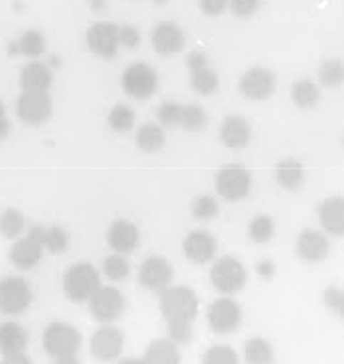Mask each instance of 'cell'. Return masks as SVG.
I'll return each instance as SVG.
<instances>
[{
  "instance_id": "cell-40",
  "label": "cell",
  "mask_w": 344,
  "mask_h": 364,
  "mask_svg": "<svg viewBox=\"0 0 344 364\" xmlns=\"http://www.w3.org/2000/svg\"><path fill=\"white\" fill-rule=\"evenodd\" d=\"M183 108L184 107L177 102H164L157 108V118L167 127L179 126L181 117H183Z\"/></svg>"
},
{
  "instance_id": "cell-43",
  "label": "cell",
  "mask_w": 344,
  "mask_h": 364,
  "mask_svg": "<svg viewBox=\"0 0 344 364\" xmlns=\"http://www.w3.org/2000/svg\"><path fill=\"white\" fill-rule=\"evenodd\" d=\"M261 7V0H229V10L238 18H249Z\"/></svg>"
},
{
  "instance_id": "cell-20",
  "label": "cell",
  "mask_w": 344,
  "mask_h": 364,
  "mask_svg": "<svg viewBox=\"0 0 344 364\" xmlns=\"http://www.w3.org/2000/svg\"><path fill=\"white\" fill-rule=\"evenodd\" d=\"M318 221L328 232L335 237L344 235V197L336 196L323 200L318 206Z\"/></svg>"
},
{
  "instance_id": "cell-49",
  "label": "cell",
  "mask_w": 344,
  "mask_h": 364,
  "mask_svg": "<svg viewBox=\"0 0 344 364\" xmlns=\"http://www.w3.org/2000/svg\"><path fill=\"white\" fill-rule=\"evenodd\" d=\"M28 235L29 237H33L34 240L41 242L42 245L46 247V237H47V228H42V226H33L31 229L28 230Z\"/></svg>"
},
{
  "instance_id": "cell-1",
  "label": "cell",
  "mask_w": 344,
  "mask_h": 364,
  "mask_svg": "<svg viewBox=\"0 0 344 364\" xmlns=\"http://www.w3.org/2000/svg\"><path fill=\"white\" fill-rule=\"evenodd\" d=\"M100 287L99 272L89 263H76L63 274V290L75 303L89 301Z\"/></svg>"
},
{
  "instance_id": "cell-50",
  "label": "cell",
  "mask_w": 344,
  "mask_h": 364,
  "mask_svg": "<svg viewBox=\"0 0 344 364\" xmlns=\"http://www.w3.org/2000/svg\"><path fill=\"white\" fill-rule=\"evenodd\" d=\"M56 364H81L80 358H78V355H65V356H60V358H56Z\"/></svg>"
},
{
  "instance_id": "cell-45",
  "label": "cell",
  "mask_w": 344,
  "mask_h": 364,
  "mask_svg": "<svg viewBox=\"0 0 344 364\" xmlns=\"http://www.w3.org/2000/svg\"><path fill=\"white\" fill-rule=\"evenodd\" d=\"M201 10L209 16H219L229 7V0H199Z\"/></svg>"
},
{
  "instance_id": "cell-29",
  "label": "cell",
  "mask_w": 344,
  "mask_h": 364,
  "mask_svg": "<svg viewBox=\"0 0 344 364\" xmlns=\"http://www.w3.org/2000/svg\"><path fill=\"white\" fill-rule=\"evenodd\" d=\"M46 47L47 42L44 34L36 31V29H29V31H25L21 34V38L16 44L10 47V53H23V55H26L29 58H36L41 57L42 53L46 52Z\"/></svg>"
},
{
  "instance_id": "cell-53",
  "label": "cell",
  "mask_w": 344,
  "mask_h": 364,
  "mask_svg": "<svg viewBox=\"0 0 344 364\" xmlns=\"http://www.w3.org/2000/svg\"><path fill=\"white\" fill-rule=\"evenodd\" d=\"M5 134H7V121L2 117L0 118V136L5 137Z\"/></svg>"
},
{
  "instance_id": "cell-24",
  "label": "cell",
  "mask_w": 344,
  "mask_h": 364,
  "mask_svg": "<svg viewBox=\"0 0 344 364\" xmlns=\"http://www.w3.org/2000/svg\"><path fill=\"white\" fill-rule=\"evenodd\" d=\"M28 347V332L18 323H5L0 327V353L2 356L21 355Z\"/></svg>"
},
{
  "instance_id": "cell-39",
  "label": "cell",
  "mask_w": 344,
  "mask_h": 364,
  "mask_svg": "<svg viewBox=\"0 0 344 364\" xmlns=\"http://www.w3.org/2000/svg\"><path fill=\"white\" fill-rule=\"evenodd\" d=\"M191 213L199 221H209L219 215V202L210 196L197 197L191 205Z\"/></svg>"
},
{
  "instance_id": "cell-17",
  "label": "cell",
  "mask_w": 344,
  "mask_h": 364,
  "mask_svg": "<svg viewBox=\"0 0 344 364\" xmlns=\"http://www.w3.org/2000/svg\"><path fill=\"white\" fill-rule=\"evenodd\" d=\"M107 242L115 253H132L140 244V229L136 228L135 223L128 220H117L108 228Z\"/></svg>"
},
{
  "instance_id": "cell-21",
  "label": "cell",
  "mask_w": 344,
  "mask_h": 364,
  "mask_svg": "<svg viewBox=\"0 0 344 364\" xmlns=\"http://www.w3.org/2000/svg\"><path fill=\"white\" fill-rule=\"evenodd\" d=\"M44 245L41 242L34 240L33 237H23L16 240L10 248V262L20 269H31L41 262L42 253H44Z\"/></svg>"
},
{
  "instance_id": "cell-12",
  "label": "cell",
  "mask_w": 344,
  "mask_h": 364,
  "mask_svg": "<svg viewBox=\"0 0 344 364\" xmlns=\"http://www.w3.org/2000/svg\"><path fill=\"white\" fill-rule=\"evenodd\" d=\"M86 42L89 50L102 58H113L120 46V26L110 21L95 23L88 29Z\"/></svg>"
},
{
  "instance_id": "cell-14",
  "label": "cell",
  "mask_w": 344,
  "mask_h": 364,
  "mask_svg": "<svg viewBox=\"0 0 344 364\" xmlns=\"http://www.w3.org/2000/svg\"><path fill=\"white\" fill-rule=\"evenodd\" d=\"M140 282L152 292H164L172 287L173 266L164 257H149L140 268Z\"/></svg>"
},
{
  "instance_id": "cell-6",
  "label": "cell",
  "mask_w": 344,
  "mask_h": 364,
  "mask_svg": "<svg viewBox=\"0 0 344 364\" xmlns=\"http://www.w3.org/2000/svg\"><path fill=\"white\" fill-rule=\"evenodd\" d=\"M122 84L125 92L136 100H147L155 94L159 86V77L152 66L137 62L125 70Z\"/></svg>"
},
{
  "instance_id": "cell-42",
  "label": "cell",
  "mask_w": 344,
  "mask_h": 364,
  "mask_svg": "<svg viewBox=\"0 0 344 364\" xmlns=\"http://www.w3.org/2000/svg\"><path fill=\"white\" fill-rule=\"evenodd\" d=\"M325 306L331 311L336 313L344 321V289L340 287H328L323 292Z\"/></svg>"
},
{
  "instance_id": "cell-51",
  "label": "cell",
  "mask_w": 344,
  "mask_h": 364,
  "mask_svg": "<svg viewBox=\"0 0 344 364\" xmlns=\"http://www.w3.org/2000/svg\"><path fill=\"white\" fill-rule=\"evenodd\" d=\"M90 7H93L94 11H102L105 9V0H89Z\"/></svg>"
},
{
  "instance_id": "cell-35",
  "label": "cell",
  "mask_w": 344,
  "mask_h": 364,
  "mask_svg": "<svg viewBox=\"0 0 344 364\" xmlns=\"http://www.w3.org/2000/svg\"><path fill=\"white\" fill-rule=\"evenodd\" d=\"M209 117L207 112L201 105H184L183 117H181L179 126L184 131L189 132H201L207 127Z\"/></svg>"
},
{
  "instance_id": "cell-41",
  "label": "cell",
  "mask_w": 344,
  "mask_h": 364,
  "mask_svg": "<svg viewBox=\"0 0 344 364\" xmlns=\"http://www.w3.org/2000/svg\"><path fill=\"white\" fill-rule=\"evenodd\" d=\"M70 245V235L63 228L52 226L47 228V237H46V248L51 253H63Z\"/></svg>"
},
{
  "instance_id": "cell-27",
  "label": "cell",
  "mask_w": 344,
  "mask_h": 364,
  "mask_svg": "<svg viewBox=\"0 0 344 364\" xmlns=\"http://www.w3.org/2000/svg\"><path fill=\"white\" fill-rule=\"evenodd\" d=\"M246 364H273L275 351L271 343L264 337H252L246 342L244 350Z\"/></svg>"
},
{
  "instance_id": "cell-25",
  "label": "cell",
  "mask_w": 344,
  "mask_h": 364,
  "mask_svg": "<svg viewBox=\"0 0 344 364\" xmlns=\"http://www.w3.org/2000/svg\"><path fill=\"white\" fill-rule=\"evenodd\" d=\"M144 361L147 364H179L181 353L178 345L170 338H160L149 343L144 353Z\"/></svg>"
},
{
  "instance_id": "cell-55",
  "label": "cell",
  "mask_w": 344,
  "mask_h": 364,
  "mask_svg": "<svg viewBox=\"0 0 344 364\" xmlns=\"http://www.w3.org/2000/svg\"><path fill=\"white\" fill-rule=\"evenodd\" d=\"M343 147H344V137H343Z\"/></svg>"
},
{
  "instance_id": "cell-30",
  "label": "cell",
  "mask_w": 344,
  "mask_h": 364,
  "mask_svg": "<svg viewBox=\"0 0 344 364\" xmlns=\"http://www.w3.org/2000/svg\"><path fill=\"white\" fill-rule=\"evenodd\" d=\"M318 81L323 87L338 89L344 84V62L340 58H327L318 66Z\"/></svg>"
},
{
  "instance_id": "cell-47",
  "label": "cell",
  "mask_w": 344,
  "mask_h": 364,
  "mask_svg": "<svg viewBox=\"0 0 344 364\" xmlns=\"http://www.w3.org/2000/svg\"><path fill=\"white\" fill-rule=\"evenodd\" d=\"M257 274L261 276L265 281H270L271 277L275 276V263L271 259H261L257 263Z\"/></svg>"
},
{
  "instance_id": "cell-46",
  "label": "cell",
  "mask_w": 344,
  "mask_h": 364,
  "mask_svg": "<svg viewBox=\"0 0 344 364\" xmlns=\"http://www.w3.org/2000/svg\"><path fill=\"white\" fill-rule=\"evenodd\" d=\"M186 65H188V68L191 71L202 70V68H205V66H209V57L201 50H194V52H191L188 57H186Z\"/></svg>"
},
{
  "instance_id": "cell-8",
  "label": "cell",
  "mask_w": 344,
  "mask_h": 364,
  "mask_svg": "<svg viewBox=\"0 0 344 364\" xmlns=\"http://www.w3.org/2000/svg\"><path fill=\"white\" fill-rule=\"evenodd\" d=\"M275 73L269 68H264V66H254V68L247 70L239 80V92L246 99L254 102L270 99L275 92Z\"/></svg>"
},
{
  "instance_id": "cell-19",
  "label": "cell",
  "mask_w": 344,
  "mask_h": 364,
  "mask_svg": "<svg viewBox=\"0 0 344 364\" xmlns=\"http://www.w3.org/2000/svg\"><path fill=\"white\" fill-rule=\"evenodd\" d=\"M252 137L251 124L238 114H229L220 126V141L228 149L239 150L249 145Z\"/></svg>"
},
{
  "instance_id": "cell-34",
  "label": "cell",
  "mask_w": 344,
  "mask_h": 364,
  "mask_svg": "<svg viewBox=\"0 0 344 364\" xmlns=\"http://www.w3.org/2000/svg\"><path fill=\"white\" fill-rule=\"evenodd\" d=\"M26 228L25 215L16 208H9L0 216V232L7 239H16Z\"/></svg>"
},
{
  "instance_id": "cell-44",
  "label": "cell",
  "mask_w": 344,
  "mask_h": 364,
  "mask_svg": "<svg viewBox=\"0 0 344 364\" xmlns=\"http://www.w3.org/2000/svg\"><path fill=\"white\" fill-rule=\"evenodd\" d=\"M141 42L140 31L131 24H122L120 26V46L126 48H136Z\"/></svg>"
},
{
  "instance_id": "cell-37",
  "label": "cell",
  "mask_w": 344,
  "mask_h": 364,
  "mask_svg": "<svg viewBox=\"0 0 344 364\" xmlns=\"http://www.w3.org/2000/svg\"><path fill=\"white\" fill-rule=\"evenodd\" d=\"M192 321L189 319H172L167 321V338L177 345H186L189 343L192 338Z\"/></svg>"
},
{
  "instance_id": "cell-5",
  "label": "cell",
  "mask_w": 344,
  "mask_h": 364,
  "mask_svg": "<svg viewBox=\"0 0 344 364\" xmlns=\"http://www.w3.org/2000/svg\"><path fill=\"white\" fill-rule=\"evenodd\" d=\"M210 281L219 292L231 295L244 287L247 272L239 259L226 255L214 263L212 269H210Z\"/></svg>"
},
{
  "instance_id": "cell-11",
  "label": "cell",
  "mask_w": 344,
  "mask_h": 364,
  "mask_svg": "<svg viewBox=\"0 0 344 364\" xmlns=\"http://www.w3.org/2000/svg\"><path fill=\"white\" fill-rule=\"evenodd\" d=\"M33 292L21 277H7L0 282V311L18 314L31 305Z\"/></svg>"
},
{
  "instance_id": "cell-22",
  "label": "cell",
  "mask_w": 344,
  "mask_h": 364,
  "mask_svg": "<svg viewBox=\"0 0 344 364\" xmlns=\"http://www.w3.org/2000/svg\"><path fill=\"white\" fill-rule=\"evenodd\" d=\"M20 86L23 92H47L52 86V71L44 63H29L21 70Z\"/></svg>"
},
{
  "instance_id": "cell-26",
  "label": "cell",
  "mask_w": 344,
  "mask_h": 364,
  "mask_svg": "<svg viewBox=\"0 0 344 364\" xmlns=\"http://www.w3.org/2000/svg\"><path fill=\"white\" fill-rule=\"evenodd\" d=\"M320 87L311 80H299L291 86V99L298 108L311 110L316 108L320 102Z\"/></svg>"
},
{
  "instance_id": "cell-32",
  "label": "cell",
  "mask_w": 344,
  "mask_h": 364,
  "mask_svg": "<svg viewBox=\"0 0 344 364\" xmlns=\"http://www.w3.org/2000/svg\"><path fill=\"white\" fill-rule=\"evenodd\" d=\"M247 235L254 244H267L275 235V221L269 215H259L249 223Z\"/></svg>"
},
{
  "instance_id": "cell-48",
  "label": "cell",
  "mask_w": 344,
  "mask_h": 364,
  "mask_svg": "<svg viewBox=\"0 0 344 364\" xmlns=\"http://www.w3.org/2000/svg\"><path fill=\"white\" fill-rule=\"evenodd\" d=\"M0 364H33V361L26 353H21V355L4 356L2 363H0Z\"/></svg>"
},
{
  "instance_id": "cell-3",
  "label": "cell",
  "mask_w": 344,
  "mask_h": 364,
  "mask_svg": "<svg viewBox=\"0 0 344 364\" xmlns=\"http://www.w3.org/2000/svg\"><path fill=\"white\" fill-rule=\"evenodd\" d=\"M160 311L165 321L189 319L194 321L199 313V299L186 285L168 287L160 294Z\"/></svg>"
},
{
  "instance_id": "cell-18",
  "label": "cell",
  "mask_w": 344,
  "mask_h": 364,
  "mask_svg": "<svg viewBox=\"0 0 344 364\" xmlns=\"http://www.w3.org/2000/svg\"><path fill=\"white\" fill-rule=\"evenodd\" d=\"M152 46L157 53L164 57H170L183 50L186 46V38L177 24L172 21H164L157 24V28L154 29Z\"/></svg>"
},
{
  "instance_id": "cell-4",
  "label": "cell",
  "mask_w": 344,
  "mask_h": 364,
  "mask_svg": "<svg viewBox=\"0 0 344 364\" xmlns=\"http://www.w3.org/2000/svg\"><path fill=\"white\" fill-rule=\"evenodd\" d=\"M44 348L51 358H60L65 355H75L81 347V333L73 326L56 321L46 327L42 336Z\"/></svg>"
},
{
  "instance_id": "cell-2",
  "label": "cell",
  "mask_w": 344,
  "mask_h": 364,
  "mask_svg": "<svg viewBox=\"0 0 344 364\" xmlns=\"http://www.w3.org/2000/svg\"><path fill=\"white\" fill-rule=\"evenodd\" d=\"M252 176L246 166L231 163L220 168L215 174V191L226 202H239L249 196Z\"/></svg>"
},
{
  "instance_id": "cell-36",
  "label": "cell",
  "mask_w": 344,
  "mask_h": 364,
  "mask_svg": "<svg viewBox=\"0 0 344 364\" xmlns=\"http://www.w3.org/2000/svg\"><path fill=\"white\" fill-rule=\"evenodd\" d=\"M130 263L125 258V255L113 253L108 255L104 259V274L110 279V281H125L130 276Z\"/></svg>"
},
{
  "instance_id": "cell-31",
  "label": "cell",
  "mask_w": 344,
  "mask_h": 364,
  "mask_svg": "<svg viewBox=\"0 0 344 364\" xmlns=\"http://www.w3.org/2000/svg\"><path fill=\"white\" fill-rule=\"evenodd\" d=\"M220 86V80L217 71L205 66L202 70L191 71V87L196 90L199 95H212L217 92V89Z\"/></svg>"
},
{
  "instance_id": "cell-16",
  "label": "cell",
  "mask_w": 344,
  "mask_h": 364,
  "mask_svg": "<svg viewBox=\"0 0 344 364\" xmlns=\"http://www.w3.org/2000/svg\"><path fill=\"white\" fill-rule=\"evenodd\" d=\"M183 252L191 263H209L217 253V240L207 230H192L183 240Z\"/></svg>"
},
{
  "instance_id": "cell-9",
  "label": "cell",
  "mask_w": 344,
  "mask_h": 364,
  "mask_svg": "<svg viewBox=\"0 0 344 364\" xmlns=\"http://www.w3.org/2000/svg\"><path fill=\"white\" fill-rule=\"evenodd\" d=\"M53 103L47 92H23L18 97L16 113L28 126H41L52 117Z\"/></svg>"
},
{
  "instance_id": "cell-10",
  "label": "cell",
  "mask_w": 344,
  "mask_h": 364,
  "mask_svg": "<svg viewBox=\"0 0 344 364\" xmlns=\"http://www.w3.org/2000/svg\"><path fill=\"white\" fill-rule=\"evenodd\" d=\"M207 321L212 331L221 336L231 333L241 326L243 321V309L236 301L223 296V299H217L212 301L207 311Z\"/></svg>"
},
{
  "instance_id": "cell-23",
  "label": "cell",
  "mask_w": 344,
  "mask_h": 364,
  "mask_svg": "<svg viewBox=\"0 0 344 364\" xmlns=\"http://www.w3.org/2000/svg\"><path fill=\"white\" fill-rule=\"evenodd\" d=\"M275 179L285 191L296 192L304 184L306 171L303 163L296 159H283L275 166Z\"/></svg>"
},
{
  "instance_id": "cell-52",
  "label": "cell",
  "mask_w": 344,
  "mask_h": 364,
  "mask_svg": "<svg viewBox=\"0 0 344 364\" xmlns=\"http://www.w3.org/2000/svg\"><path fill=\"white\" fill-rule=\"evenodd\" d=\"M117 364H147L144 358H125V360L118 361Z\"/></svg>"
},
{
  "instance_id": "cell-13",
  "label": "cell",
  "mask_w": 344,
  "mask_h": 364,
  "mask_svg": "<svg viewBox=\"0 0 344 364\" xmlns=\"http://www.w3.org/2000/svg\"><path fill=\"white\" fill-rule=\"evenodd\" d=\"M125 347V336L118 327L104 326L90 337L89 348L99 361H113L122 355Z\"/></svg>"
},
{
  "instance_id": "cell-28",
  "label": "cell",
  "mask_w": 344,
  "mask_h": 364,
  "mask_svg": "<svg viewBox=\"0 0 344 364\" xmlns=\"http://www.w3.org/2000/svg\"><path fill=\"white\" fill-rule=\"evenodd\" d=\"M165 131L159 124L146 123L136 132V144L146 154H155L165 145Z\"/></svg>"
},
{
  "instance_id": "cell-38",
  "label": "cell",
  "mask_w": 344,
  "mask_h": 364,
  "mask_svg": "<svg viewBox=\"0 0 344 364\" xmlns=\"http://www.w3.org/2000/svg\"><path fill=\"white\" fill-rule=\"evenodd\" d=\"M201 364H239V358L228 345H214L205 351Z\"/></svg>"
},
{
  "instance_id": "cell-33",
  "label": "cell",
  "mask_w": 344,
  "mask_h": 364,
  "mask_svg": "<svg viewBox=\"0 0 344 364\" xmlns=\"http://www.w3.org/2000/svg\"><path fill=\"white\" fill-rule=\"evenodd\" d=\"M107 123L112 131L118 132V134H125V132L131 131L132 126H135L136 114L128 105H117L108 113Z\"/></svg>"
},
{
  "instance_id": "cell-15",
  "label": "cell",
  "mask_w": 344,
  "mask_h": 364,
  "mask_svg": "<svg viewBox=\"0 0 344 364\" xmlns=\"http://www.w3.org/2000/svg\"><path fill=\"white\" fill-rule=\"evenodd\" d=\"M331 250L330 240L317 229H304L296 240V253L306 263H322Z\"/></svg>"
},
{
  "instance_id": "cell-54",
  "label": "cell",
  "mask_w": 344,
  "mask_h": 364,
  "mask_svg": "<svg viewBox=\"0 0 344 364\" xmlns=\"http://www.w3.org/2000/svg\"><path fill=\"white\" fill-rule=\"evenodd\" d=\"M154 2H155V4H160V5H162V4H167L168 0H154Z\"/></svg>"
},
{
  "instance_id": "cell-7",
  "label": "cell",
  "mask_w": 344,
  "mask_h": 364,
  "mask_svg": "<svg viewBox=\"0 0 344 364\" xmlns=\"http://www.w3.org/2000/svg\"><path fill=\"white\" fill-rule=\"evenodd\" d=\"M88 303L90 314L102 324H110L122 318L125 313V296L118 289L110 285L100 287Z\"/></svg>"
}]
</instances>
